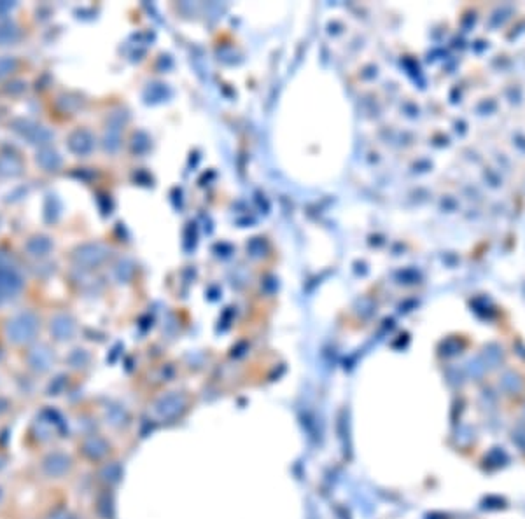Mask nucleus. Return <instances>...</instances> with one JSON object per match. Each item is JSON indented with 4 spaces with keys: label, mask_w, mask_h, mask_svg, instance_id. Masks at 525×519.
I'll list each match as a JSON object with an SVG mask.
<instances>
[{
    "label": "nucleus",
    "mask_w": 525,
    "mask_h": 519,
    "mask_svg": "<svg viewBox=\"0 0 525 519\" xmlns=\"http://www.w3.org/2000/svg\"><path fill=\"white\" fill-rule=\"evenodd\" d=\"M70 467L69 457H65L63 453H53L43 461V469L47 476L58 477L62 474H65Z\"/></svg>",
    "instance_id": "f257e3e1"
},
{
    "label": "nucleus",
    "mask_w": 525,
    "mask_h": 519,
    "mask_svg": "<svg viewBox=\"0 0 525 519\" xmlns=\"http://www.w3.org/2000/svg\"><path fill=\"white\" fill-rule=\"evenodd\" d=\"M2 498H4V492H2V488H0V502H2Z\"/></svg>",
    "instance_id": "7ed1b4c3"
},
{
    "label": "nucleus",
    "mask_w": 525,
    "mask_h": 519,
    "mask_svg": "<svg viewBox=\"0 0 525 519\" xmlns=\"http://www.w3.org/2000/svg\"><path fill=\"white\" fill-rule=\"evenodd\" d=\"M49 519H69V518H67V514H62V512H58V514L51 516Z\"/></svg>",
    "instance_id": "f03ea898"
}]
</instances>
